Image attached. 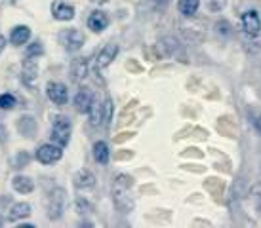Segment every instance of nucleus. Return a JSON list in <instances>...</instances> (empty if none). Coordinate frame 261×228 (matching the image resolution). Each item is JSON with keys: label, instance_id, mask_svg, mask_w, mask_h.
<instances>
[{"label": "nucleus", "instance_id": "18", "mask_svg": "<svg viewBox=\"0 0 261 228\" xmlns=\"http://www.w3.org/2000/svg\"><path fill=\"white\" fill-rule=\"evenodd\" d=\"M92 152H94V160L97 162V164H109V158H111V150H109V145L105 141H97L94 145V149H92Z\"/></svg>", "mask_w": 261, "mask_h": 228}, {"label": "nucleus", "instance_id": "22", "mask_svg": "<svg viewBox=\"0 0 261 228\" xmlns=\"http://www.w3.org/2000/svg\"><path fill=\"white\" fill-rule=\"evenodd\" d=\"M90 124L94 126V128H97V126H103V120H101V103H95L92 105V108H90Z\"/></svg>", "mask_w": 261, "mask_h": 228}, {"label": "nucleus", "instance_id": "9", "mask_svg": "<svg viewBox=\"0 0 261 228\" xmlns=\"http://www.w3.org/2000/svg\"><path fill=\"white\" fill-rule=\"evenodd\" d=\"M109 23H111L109 15L105 14L103 10H94L86 19L88 28L94 31V33H101V31H105V28L109 27Z\"/></svg>", "mask_w": 261, "mask_h": 228}, {"label": "nucleus", "instance_id": "20", "mask_svg": "<svg viewBox=\"0 0 261 228\" xmlns=\"http://www.w3.org/2000/svg\"><path fill=\"white\" fill-rule=\"evenodd\" d=\"M200 8V0H177V10L185 17H193Z\"/></svg>", "mask_w": 261, "mask_h": 228}, {"label": "nucleus", "instance_id": "23", "mask_svg": "<svg viewBox=\"0 0 261 228\" xmlns=\"http://www.w3.org/2000/svg\"><path fill=\"white\" fill-rule=\"evenodd\" d=\"M17 105V99H15L12 93H2L0 95V108L2 110H12Z\"/></svg>", "mask_w": 261, "mask_h": 228}, {"label": "nucleus", "instance_id": "17", "mask_svg": "<svg viewBox=\"0 0 261 228\" xmlns=\"http://www.w3.org/2000/svg\"><path fill=\"white\" fill-rule=\"evenodd\" d=\"M21 76H23V82L27 86L35 84V80H37V76H38V65L33 61V57H27V61L23 65Z\"/></svg>", "mask_w": 261, "mask_h": 228}, {"label": "nucleus", "instance_id": "25", "mask_svg": "<svg viewBox=\"0 0 261 228\" xmlns=\"http://www.w3.org/2000/svg\"><path fill=\"white\" fill-rule=\"evenodd\" d=\"M216 31H218V35H221V36H231L232 25L227 21V19H219V21L216 23Z\"/></svg>", "mask_w": 261, "mask_h": 228}, {"label": "nucleus", "instance_id": "1", "mask_svg": "<svg viewBox=\"0 0 261 228\" xmlns=\"http://www.w3.org/2000/svg\"><path fill=\"white\" fill-rule=\"evenodd\" d=\"M134 179L126 173H120L116 175L115 181H113V186H111V196H113V202H115V207L120 211V213H130L134 209Z\"/></svg>", "mask_w": 261, "mask_h": 228}, {"label": "nucleus", "instance_id": "29", "mask_svg": "<svg viewBox=\"0 0 261 228\" xmlns=\"http://www.w3.org/2000/svg\"><path fill=\"white\" fill-rule=\"evenodd\" d=\"M152 4L156 8H164L168 4V0H152Z\"/></svg>", "mask_w": 261, "mask_h": 228}, {"label": "nucleus", "instance_id": "13", "mask_svg": "<svg viewBox=\"0 0 261 228\" xmlns=\"http://www.w3.org/2000/svg\"><path fill=\"white\" fill-rule=\"evenodd\" d=\"M74 186H76L79 190H92L95 186L94 173H90V171H86V169L79 171V173L74 175Z\"/></svg>", "mask_w": 261, "mask_h": 228}, {"label": "nucleus", "instance_id": "26", "mask_svg": "<svg viewBox=\"0 0 261 228\" xmlns=\"http://www.w3.org/2000/svg\"><path fill=\"white\" fill-rule=\"evenodd\" d=\"M42 53H44V48L40 42H33L29 48H27V57H33V59H35V57L42 55Z\"/></svg>", "mask_w": 261, "mask_h": 228}, {"label": "nucleus", "instance_id": "28", "mask_svg": "<svg viewBox=\"0 0 261 228\" xmlns=\"http://www.w3.org/2000/svg\"><path fill=\"white\" fill-rule=\"evenodd\" d=\"M252 124H254V128L257 129V133L261 135V114H257V116H252Z\"/></svg>", "mask_w": 261, "mask_h": 228}, {"label": "nucleus", "instance_id": "14", "mask_svg": "<svg viewBox=\"0 0 261 228\" xmlns=\"http://www.w3.org/2000/svg\"><path fill=\"white\" fill-rule=\"evenodd\" d=\"M88 76V59L86 57H79L74 59L71 65V78L74 82H82Z\"/></svg>", "mask_w": 261, "mask_h": 228}, {"label": "nucleus", "instance_id": "11", "mask_svg": "<svg viewBox=\"0 0 261 228\" xmlns=\"http://www.w3.org/2000/svg\"><path fill=\"white\" fill-rule=\"evenodd\" d=\"M51 15L58 21H71L74 17V8L71 4H65V2H54L51 4Z\"/></svg>", "mask_w": 261, "mask_h": 228}, {"label": "nucleus", "instance_id": "19", "mask_svg": "<svg viewBox=\"0 0 261 228\" xmlns=\"http://www.w3.org/2000/svg\"><path fill=\"white\" fill-rule=\"evenodd\" d=\"M17 129H19V133L25 137H33L37 133V122L33 116H21L19 122H17Z\"/></svg>", "mask_w": 261, "mask_h": 228}, {"label": "nucleus", "instance_id": "30", "mask_svg": "<svg viewBox=\"0 0 261 228\" xmlns=\"http://www.w3.org/2000/svg\"><path fill=\"white\" fill-rule=\"evenodd\" d=\"M4 48H6V38H4V36L0 35V53L4 51Z\"/></svg>", "mask_w": 261, "mask_h": 228}, {"label": "nucleus", "instance_id": "2", "mask_svg": "<svg viewBox=\"0 0 261 228\" xmlns=\"http://www.w3.org/2000/svg\"><path fill=\"white\" fill-rule=\"evenodd\" d=\"M71 131H73V126H71L69 116H63V114L56 116L54 124H51V142H56L59 147H67L71 141Z\"/></svg>", "mask_w": 261, "mask_h": 228}, {"label": "nucleus", "instance_id": "4", "mask_svg": "<svg viewBox=\"0 0 261 228\" xmlns=\"http://www.w3.org/2000/svg\"><path fill=\"white\" fill-rule=\"evenodd\" d=\"M35 158L44 165L58 164L59 160L63 158V147H59V145H56V142L40 145V147L37 149V152H35Z\"/></svg>", "mask_w": 261, "mask_h": 228}, {"label": "nucleus", "instance_id": "12", "mask_svg": "<svg viewBox=\"0 0 261 228\" xmlns=\"http://www.w3.org/2000/svg\"><path fill=\"white\" fill-rule=\"evenodd\" d=\"M31 211H33V207L31 204H25V202H19V204H14V206L10 207V211H8V221L10 222H17L25 219V217H29Z\"/></svg>", "mask_w": 261, "mask_h": 228}, {"label": "nucleus", "instance_id": "6", "mask_svg": "<svg viewBox=\"0 0 261 228\" xmlns=\"http://www.w3.org/2000/svg\"><path fill=\"white\" fill-rule=\"evenodd\" d=\"M46 95L58 107H63V105H67V101H69V90L61 82H48L46 84Z\"/></svg>", "mask_w": 261, "mask_h": 228}, {"label": "nucleus", "instance_id": "27", "mask_svg": "<svg viewBox=\"0 0 261 228\" xmlns=\"http://www.w3.org/2000/svg\"><path fill=\"white\" fill-rule=\"evenodd\" d=\"M208 6H210L212 12H221V10L227 6V0H210Z\"/></svg>", "mask_w": 261, "mask_h": 228}, {"label": "nucleus", "instance_id": "5", "mask_svg": "<svg viewBox=\"0 0 261 228\" xmlns=\"http://www.w3.org/2000/svg\"><path fill=\"white\" fill-rule=\"evenodd\" d=\"M240 23H242V31H244L246 36L255 38L261 33V17L257 14V10H248V12H244L242 17H240Z\"/></svg>", "mask_w": 261, "mask_h": 228}, {"label": "nucleus", "instance_id": "24", "mask_svg": "<svg viewBox=\"0 0 261 228\" xmlns=\"http://www.w3.org/2000/svg\"><path fill=\"white\" fill-rule=\"evenodd\" d=\"M74 204H76V211H79L80 215H88V213H92V211H94V206H92L86 198H82V196H79Z\"/></svg>", "mask_w": 261, "mask_h": 228}, {"label": "nucleus", "instance_id": "7", "mask_svg": "<svg viewBox=\"0 0 261 228\" xmlns=\"http://www.w3.org/2000/svg\"><path fill=\"white\" fill-rule=\"evenodd\" d=\"M61 40H63V46H65L67 51H79L82 46H84V35L80 33L79 28H65L63 35H61Z\"/></svg>", "mask_w": 261, "mask_h": 228}, {"label": "nucleus", "instance_id": "3", "mask_svg": "<svg viewBox=\"0 0 261 228\" xmlns=\"http://www.w3.org/2000/svg\"><path fill=\"white\" fill-rule=\"evenodd\" d=\"M65 204H67V192L61 186H56V188L48 194V206H46L48 217H50L51 221H56V219H59V217L63 215Z\"/></svg>", "mask_w": 261, "mask_h": 228}, {"label": "nucleus", "instance_id": "21", "mask_svg": "<svg viewBox=\"0 0 261 228\" xmlns=\"http://www.w3.org/2000/svg\"><path fill=\"white\" fill-rule=\"evenodd\" d=\"M113 112H115V105H113V99H111V97H107V99L101 103V120H103V126L111 124V120H113Z\"/></svg>", "mask_w": 261, "mask_h": 228}, {"label": "nucleus", "instance_id": "8", "mask_svg": "<svg viewBox=\"0 0 261 228\" xmlns=\"http://www.w3.org/2000/svg\"><path fill=\"white\" fill-rule=\"evenodd\" d=\"M94 92L92 90H88V88H80L76 95H74V107L79 110L80 114H88L90 112V108L94 105Z\"/></svg>", "mask_w": 261, "mask_h": 228}, {"label": "nucleus", "instance_id": "15", "mask_svg": "<svg viewBox=\"0 0 261 228\" xmlns=\"http://www.w3.org/2000/svg\"><path fill=\"white\" fill-rule=\"evenodd\" d=\"M12 186H14L15 192L19 194H31L35 190V183H33V179L27 177V175H15L12 179Z\"/></svg>", "mask_w": 261, "mask_h": 228}, {"label": "nucleus", "instance_id": "16", "mask_svg": "<svg viewBox=\"0 0 261 228\" xmlns=\"http://www.w3.org/2000/svg\"><path fill=\"white\" fill-rule=\"evenodd\" d=\"M29 38H31V28L25 27V25H17L10 33V42L14 44V46H23V44H27Z\"/></svg>", "mask_w": 261, "mask_h": 228}, {"label": "nucleus", "instance_id": "31", "mask_svg": "<svg viewBox=\"0 0 261 228\" xmlns=\"http://www.w3.org/2000/svg\"><path fill=\"white\" fill-rule=\"evenodd\" d=\"M92 2H95V4H105L107 0H92Z\"/></svg>", "mask_w": 261, "mask_h": 228}, {"label": "nucleus", "instance_id": "10", "mask_svg": "<svg viewBox=\"0 0 261 228\" xmlns=\"http://www.w3.org/2000/svg\"><path fill=\"white\" fill-rule=\"evenodd\" d=\"M116 55H118V46H116V44H107V46H103V50L97 53V57H95V69L101 71V69H105V67H109V65L115 61Z\"/></svg>", "mask_w": 261, "mask_h": 228}]
</instances>
